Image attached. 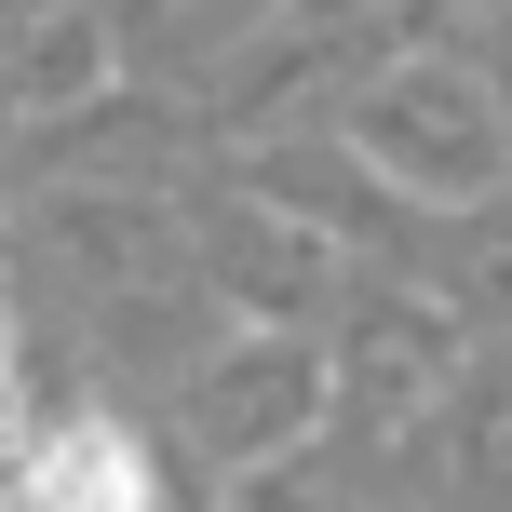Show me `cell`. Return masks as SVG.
Here are the masks:
<instances>
[{"label":"cell","mask_w":512,"mask_h":512,"mask_svg":"<svg viewBox=\"0 0 512 512\" xmlns=\"http://www.w3.org/2000/svg\"><path fill=\"white\" fill-rule=\"evenodd\" d=\"M364 135H378L391 162H418L432 189H472V176L499 162V122H486V95H472V81H445V68H432V81H391V95L364 108Z\"/></svg>","instance_id":"6da1fadb"}]
</instances>
